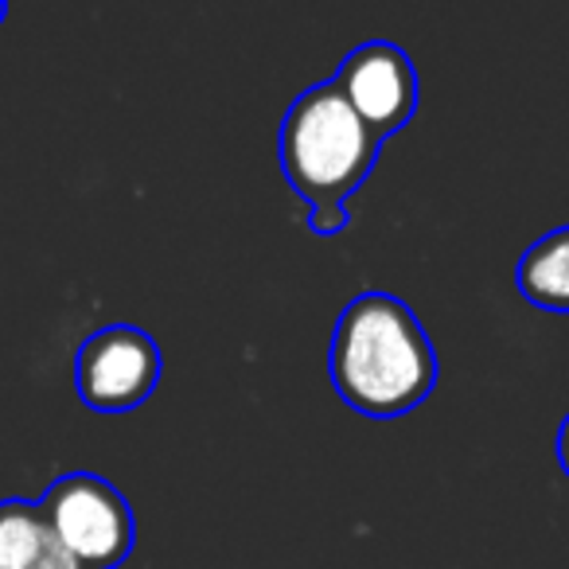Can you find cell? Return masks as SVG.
<instances>
[{"label":"cell","mask_w":569,"mask_h":569,"mask_svg":"<svg viewBox=\"0 0 569 569\" xmlns=\"http://www.w3.org/2000/svg\"><path fill=\"white\" fill-rule=\"evenodd\" d=\"M332 387L363 418H402L437 387V356L418 312L395 293H359L328 351Z\"/></svg>","instance_id":"6da1fadb"},{"label":"cell","mask_w":569,"mask_h":569,"mask_svg":"<svg viewBox=\"0 0 569 569\" xmlns=\"http://www.w3.org/2000/svg\"><path fill=\"white\" fill-rule=\"evenodd\" d=\"M379 149L382 141L359 121L332 79L297 94L277 133L284 180L309 207L348 203L371 176Z\"/></svg>","instance_id":"7a4b0ae2"},{"label":"cell","mask_w":569,"mask_h":569,"mask_svg":"<svg viewBox=\"0 0 569 569\" xmlns=\"http://www.w3.org/2000/svg\"><path fill=\"white\" fill-rule=\"evenodd\" d=\"M56 538L87 569H118L137 546V519L129 499L94 472H67L48 483L40 499Z\"/></svg>","instance_id":"3957f363"},{"label":"cell","mask_w":569,"mask_h":569,"mask_svg":"<svg viewBox=\"0 0 569 569\" xmlns=\"http://www.w3.org/2000/svg\"><path fill=\"white\" fill-rule=\"evenodd\" d=\"M160 371H164V356L144 328L110 325L82 340L74 359V387L87 410L129 413L157 390Z\"/></svg>","instance_id":"277c9868"},{"label":"cell","mask_w":569,"mask_h":569,"mask_svg":"<svg viewBox=\"0 0 569 569\" xmlns=\"http://www.w3.org/2000/svg\"><path fill=\"white\" fill-rule=\"evenodd\" d=\"M336 87L348 98V106L359 113L367 129L379 141L402 133L418 113V71H413L410 56L398 43L371 40L359 43L336 71Z\"/></svg>","instance_id":"5b68a950"},{"label":"cell","mask_w":569,"mask_h":569,"mask_svg":"<svg viewBox=\"0 0 569 569\" xmlns=\"http://www.w3.org/2000/svg\"><path fill=\"white\" fill-rule=\"evenodd\" d=\"M0 569H87L43 519L36 499H0Z\"/></svg>","instance_id":"8992f818"},{"label":"cell","mask_w":569,"mask_h":569,"mask_svg":"<svg viewBox=\"0 0 569 569\" xmlns=\"http://www.w3.org/2000/svg\"><path fill=\"white\" fill-rule=\"evenodd\" d=\"M515 284L535 309L569 317V227L550 230L522 253Z\"/></svg>","instance_id":"52a82bcc"},{"label":"cell","mask_w":569,"mask_h":569,"mask_svg":"<svg viewBox=\"0 0 569 569\" xmlns=\"http://www.w3.org/2000/svg\"><path fill=\"white\" fill-rule=\"evenodd\" d=\"M351 214H348V203H328V207H309V230L320 238H332L340 230H348Z\"/></svg>","instance_id":"ba28073f"},{"label":"cell","mask_w":569,"mask_h":569,"mask_svg":"<svg viewBox=\"0 0 569 569\" xmlns=\"http://www.w3.org/2000/svg\"><path fill=\"white\" fill-rule=\"evenodd\" d=\"M558 465H561V472L569 476V413H566V421L558 426Z\"/></svg>","instance_id":"9c48e42d"},{"label":"cell","mask_w":569,"mask_h":569,"mask_svg":"<svg viewBox=\"0 0 569 569\" xmlns=\"http://www.w3.org/2000/svg\"><path fill=\"white\" fill-rule=\"evenodd\" d=\"M4 17H9V4H0V24H4Z\"/></svg>","instance_id":"30bf717a"}]
</instances>
